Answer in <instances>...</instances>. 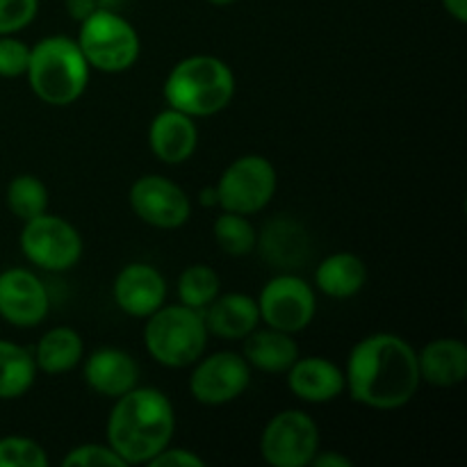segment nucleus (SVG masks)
I'll return each mask as SVG.
<instances>
[{
	"label": "nucleus",
	"mask_w": 467,
	"mask_h": 467,
	"mask_svg": "<svg viewBox=\"0 0 467 467\" xmlns=\"http://www.w3.org/2000/svg\"><path fill=\"white\" fill-rule=\"evenodd\" d=\"M276 187L278 176L274 164L265 155L249 153L240 155L223 169L214 192L219 208L251 217L272 203Z\"/></svg>",
	"instance_id": "nucleus-7"
},
{
	"label": "nucleus",
	"mask_w": 467,
	"mask_h": 467,
	"mask_svg": "<svg viewBox=\"0 0 467 467\" xmlns=\"http://www.w3.org/2000/svg\"><path fill=\"white\" fill-rule=\"evenodd\" d=\"M36 369L50 377L76 369L85 358V342L71 327H55L39 337L35 349Z\"/></svg>",
	"instance_id": "nucleus-23"
},
{
	"label": "nucleus",
	"mask_w": 467,
	"mask_h": 467,
	"mask_svg": "<svg viewBox=\"0 0 467 467\" xmlns=\"http://www.w3.org/2000/svg\"><path fill=\"white\" fill-rule=\"evenodd\" d=\"M203 315L190 306H160L144 324V347L150 358L169 369L192 368L208 347Z\"/></svg>",
	"instance_id": "nucleus-5"
},
{
	"label": "nucleus",
	"mask_w": 467,
	"mask_h": 467,
	"mask_svg": "<svg viewBox=\"0 0 467 467\" xmlns=\"http://www.w3.org/2000/svg\"><path fill=\"white\" fill-rule=\"evenodd\" d=\"M176 433V410L158 388L135 386L114 400L105 424L108 445L126 465H149Z\"/></svg>",
	"instance_id": "nucleus-2"
},
{
	"label": "nucleus",
	"mask_w": 467,
	"mask_h": 467,
	"mask_svg": "<svg viewBox=\"0 0 467 467\" xmlns=\"http://www.w3.org/2000/svg\"><path fill=\"white\" fill-rule=\"evenodd\" d=\"M418 349L395 333H372L356 342L345 365V390L360 406L397 410L420 390Z\"/></svg>",
	"instance_id": "nucleus-1"
},
{
	"label": "nucleus",
	"mask_w": 467,
	"mask_h": 467,
	"mask_svg": "<svg viewBox=\"0 0 467 467\" xmlns=\"http://www.w3.org/2000/svg\"><path fill=\"white\" fill-rule=\"evenodd\" d=\"M78 46L89 68L100 73H123L140 59L141 41L128 18L114 9L99 7L91 16L80 21Z\"/></svg>",
	"instance_id": "nucleus-6"
},
{
	"label": "nucleus",
	"mask_w": 467,
	"mask_h": 467,
	"mask_svg": "<svg viewBox=\"0 0 467 467\" xmlns=\"http://www.w3.org/2000/svg\"><path fill=\"white\" fill-rule=\"evenodd\" d=\"M5 199H7L9 213L21 219V222L48 213V187L41 178L32 176V173H18L16 178H12Z\"/></svg>",
	"instance_id": "nucleus-25"
},
{
	"label": "nucleus",
	"mask_w": 467,
	"mask_h": 467,
	"mask_svg": "<svg viewBox=\"0 0 467 467\" xmlns=\"http://www.w3.org/2000/svg\"><path fill=\"white\" fill-rule=\"evenodd\" d=\"M255 301H258L260 322L292 336L306 331L317 315L315 287L292 272L269 278Z\"/></svg>",
	"instance_id": "nucleus-10"
},
{
	"label": "nucleus",
	"mask_w": 467,
	"mask_h": 467,
	"mask_svg": "<svg viewBox=\"0 0 467 467\" xmlns=\"http://www.w3.org/2000/svg\"><path fill=\"white\" fill-rule=\"evenodd\" d=\"M205 461L196 451L185 450V447H164L149 467H203Z\"/></svg>",
	"instance_id": "nucleus-32"
},
{
	"label": "nucleus",
	"mask_w": 467,
	"mask_h": 467,
	"mask_svg": "<svg viewBox=\"0 0 467 467\" xmlns=\"http://www.w3.org/2000/svg\"><path fill=\"white\" fill-rule=\"evenodd\" d=\"M48 454L36 441L26 436L0 438V467H46Z\"/></svg>",
	"instance_id": "nucleus-28"
},
{
	"label": "nucleus",
	"mask_w": 467,
	"mask_h": 467,
	"mask_svg": "<svg viewBox=\"0 0 467 467\" xmlns=\"http://www.w3.org/2000/svg\"><path fill=\"white\" fill-rule=\"evenodd\" d=\"M310 465L313 467H351L354 465V461L345 454H337V451L319 450L317 454H315V459L310 461Z\"/></svg>",
	"instance_id": "nucleus-33"
},
{
	"label": "nucleus",
	"mask_w": 467,
	"mask_h": 467,
	"mask_svg": "<svg viewBox=\"0 0 467 467\" xmlns=\"http://www.w3.org/2000/svg\"><path fill=\"white\" fill-rule=\"evenodd\" d=\"M285 379L292 395L306 404H328L345 392V369L324 356H299Z\"/></svg>",
	"instance_id": "nucleus-16"
},
{
	"label": "nucleus",
	"mask_w": 467,
	"mask_h": 467,
	"mask_svg": "<svg viewBox=\"0 0 467 467\" xmlns=\"http://www.w3.org/2000/svg\"><path fill=\"white\" fill-rule=\"evenodd\" d=\"M235 73L214 55H190L173 64L162 85L167 108L194 119L213 117L235 99Z\"/></svg>",
	"instance_id": "nucleus-3"
},
{
	"label": "nucleus",
	"mask_w": 467,
	"mask_h": 467,
	"mask_svg": "<svg viewBox=\"0 0 467 467\" xmlns=\"http://www.w3.org/2000/svg\"><path fill=\"white\" fill-rule=\"evenodd\" d=\"M192 368L190 395L203 406L231 404L251 386V365L235 351L201 356Z\"/></svg>",
	"instance_id": "nucleus-11"
},
{
	"label": "nucleus",
	"mask_w": 467,
	"mask_h": 467,
	"mask_svg": "<svg viewBox=\"0 0 467 467\" xmlns=\"http://www.w3.org/2000/svg\"><path fill=\"white\" fill-rule=\"evenodd\" d=\"M199 203L205 205V208H210V205H217V192H214V187H203V190H201Z\"/></svg>",
	"instance_id": "nucleus-36"
},
{
	"label": "nucleus",
	"mask_w": 467,
	"mask_h": 467,
	"mask_svg": "<svg viewBox=\"0 0 467 467\" xmlns=\"http://www.w3.org/2000/svg\"><path fill=\"white\" fill-rule=\"evenodd\" d=\"M319 427L299 409L281 410L260 433V456L272 467H306L319 451Z\"/></svg>",
	"instance_id": "nucleus-9"
},
{
	"label": "nucleus",
	"mask_w": 467,
	"mask_h": 467,
	"mask_svg": "<svg viewBox=\"0 0 467 467\" xmlns=\"http://www.w3.org/2000/svg\"><path fill=\"white\" fill-rule=\"evenodd\" d=\"M219 287H222V281H219V274L213 267L203 263L190 265L178 276V301L182 306H190V308L203 313L210 301L219 295Z\"/></svg>",
	"instance_id": "nucleus-27"
},
{
	"label": "nucleus",
	"mask_w": 467,
	"mask_h": 467,
	"mask_svg": "<svg viewBox=\"0 0 467 467\" xmlns=\"http://www.w3.org/2000/svg\"><path fill=\"white\" fill-rule=\"evenodd\" d=\"M199 146V126L194 117L178 109L167 108L153 117L149 126V149L160 162L176 164L187 162Z\"/></svg>",
	"instance_id": "nucleus-17"
},
{
	"label": "nucleus",
	"mask_w": 467,
	"mask_h": 467,
	"mask_svg": "<svg viewBox=\"0 0 467 467\" xmlns=\"http://www.w3.org/2000/svg\"><path fill=\"white\" fill-rule=\"evenodd\" d=\"M89 64L71 36L50 35L30 46L26 78L41 103L53 108L76 103L89 85Z\"/></svg>",
	"instance_id": "nucleus-4"
},
{
	"label": "nucleus",
	"mask_w": 467,
	"mask_h": 467,
	"mask_svg": "<svg viewBox=\"0 0 467 467\" xmlns=\"http://www.w3.org/2000/svg\"><path fill=\"white\" fill-rule=\"evenodd\" d=\"M213 235L219 249L226 255H233V258H244V255L254 254L255 242H258V231L249 222V217L246 214L226 213V210L214 219Z\"/></svg>",
	"instance_id": "nucleus-26"
},
{
	"label": "nucleus",
	"mask_w": 467,
	"mask_h": 467,
	"mask_svg": "<svg viewBox=\"0 0 467 467\" xmlns=\"http://www.w3.org/2000/svg\"><path fill=\"white\" fill-rule=\"evenodd\" d=\"M242 356L251 368L267 374H285L299 358V345L295 336L278 328H255L244 337V351Z\"/></svg>",
	"instance_id": "nucleus-21"
},
{
	"label": "nucleus",
	"mask_w": 467,
	"mask_h": 467,
	"mask_svg": "<svg viewBox=\"0 0 467 467\" xmlns=\"http://www.w3.org/2000/svg\"><path fill=\"white\" fill-rule=\"evenodd\" d=\"M30 62V46L14 35L0 36V78L26 76Z\"/></svg>",
	"instance_id": "nucleus-31"
},
{
	"label": "nucleus",
	"mask_w": 467,
	"mask_h": 467,
	"mask_svg": "<svg viewBox=\"0 0 467 467\" xmlns=\"http://www.w3.org/2000/svg\"><path fill=\"white\" fill-rule=\"evenodd\" d=\"M368 281V267L363 258L349 251L327 255L315 269V287L328 299H351Z\"/></svg>",
	"instance_id": "nucleus-22"
},
{
	"label": "nucleus",
	"mask_w": 467,
	"mask_h": 467,
	"mask_svg": "<svg viewBox=\"0 0 467 467\" xmlns=\"http://www.w3.org/2000/svg\"><path fill=\"white\" fill-rule=\"evenodd\" d=\"M35 356L16 342L0 340V400H21L36 379Z\"/></svg>",
	"instance_id": "nucleus-24"
},
{
	"label": "nucleus",
	"mask_w": 467,
	"mask_h": 467,
	"mask_svg": "<svg viewBox=\"0 0 467 467\" xmlns=\"http://www.w3.org/2000/svg\"><path fill=\"white\" fill-rule=\"evenodd\" d=\"M422 383L436 388H454L467 377V345L459 337H438L418 351Z\"/></svg>",
	"instance_id": "nucleus-20"
},
{
	"label": "nucleus",
	"mask_w": 467,
	"mask_h": 467,
	"mask_svg": "<svg viewBox=\"0 0 467 467\" xmlns=\"http://www.w3.org/2000/svg\"><path fill=\"white\" fill-rule=\"evenodd\" d=\"M205 3H210L213 7H228V5H235L237 0H205Z\"/></svg>",
	"instance_id": "nucleus-37"
},
{
	"label": "nucleus",
	"mask_w": 467,
	"mask_h": 467,
	"mask_svg": "<svg viewBox=\"0 0 467 467\" xmlns=\"http://www.w3.org/2000/svg\"><path fill=\"white\" fill-rule=\"evenodd\" d=\"M112 299L128 317L146 319L167 301V281L153 265L130 263L114 278Z\"/></svg>",
	"instance_id": "nucleus-14"
},
{
	"label": "nucleus",
	"mask_w": 467,
	"mask_h": 467,
	"mask_svg": "<svg viewBox=\"0 0 467 467\" xmlns=\"http://www.w3.org/2000/svg\"><path fill=\"white\" fill-rule=\"evenodd\" d=\"M39 12V0H0V36L26 30Z\"/></svg>",
	"instance_id": "nucleus-30"
},
{
	"label": "nucleus",
	"mask_w": 467,
	"mask_h": 467,
	"mask_svg": "<svg viewBox=\"0 0 467 467\" xmlns=\"http://www.w3.org/2000/svg\"><path fill=\"white\" fill-rule=\"evenodd\" d=\"M64 467H128L108 442H85L62 459Z\"/></svg>",
	"instance_id": "nucleus-29"
},
{
	"label": "nucleus",
	"mask_w": 467,
	"mask_h": 467,
	"mask_svg": "<svg viewBox=\"0 0 467 467\" xmlns=\"http://www.w3.org/2000/svg\"><path fill=\"white\" fill-rule=\"evenodd\" d=\"M50 299L44 281L30 269L0 272V317L16 328H35L48 317Z\"/></svg>",
	"instance_id": "nucleus-13"
},
{
	"label": "nucleus",
	"mask_w": 467,
	"mask_h": 467,
	"mask_svg": "<svg viewBox=\"0 0 467 467\" xmlns=\"http://www.w3.org/2000/svg\"><path fill=\"white\" fill-rule=\"evenodd\" d=\"M445 12L454 18L456 23H467V0H441Z\"/></svg>",
	"instance_id": "nucleus-35"
},
{
	"label": "nucleus",
	"mask_w": 467,
	"mask_h": 467,
	"mask_svg": "<svg viewBox=\"0 0 467 467\" xmlns=\"http://www.w3.org/2000/svg\"><path fill=\"white\" fill-rule=\"evenodd\" d=\"M255 249L269 265L278 269H296L308 260L310 240L306 228L295 219H272L258 233Z\"/></svg>",
	"instance_id": "nucleus-19"
},
{
	"label": "nucleus",
	"mask_w": 467,
	"mask_h": 467,
	"mask_svg": "<svg viewBox=\"0 0 467 467\" xmlns=\"http://www.w3.org/2000/svg\"><path fill=\"white\" fill-rule=\"evenodd\" d=\"M99 9V3L96 0H67V12L71 14L73 21H85L87 16H91V14Z\"/></svg>",
	"instance_id": "nucleus-34"
},
{
	"label": "nucleus",
	"mask_w": 467,
	"mask_h": 467,
	"mask_svg": "<svg viewBox=\"0 0 467 467\" xmlns=\"http://www.w3.org/2000/svg\"><path fill=\"white\" fill-rule=\"evenodd\" d=\"M201 315L210 336L219 340H244L260 324L258 301L244 292L217 295Z\"/></svg>",
	"instance_id": "nucleus-18"
},
{
	"label": "nucleus",
	"mask_w": 467,
	"mask_h": 467,
	"mask_svg": "<svg viewBox=\"0 0 467 467\" xmlns=\"http://www.w3.org/2000/svg\"><path fill=\"white\" fill-rule=\"evenodd\" d=\"M130 210L137 219L160 231H176L192 217V199L178 182L146 173L128 192Z\"/></svg>",
	"instance_id": "nucleus-12"
},
{
	"label": "nucleus",
	"mask_w": 467,
	"mask_h": 467,
	"mask_svg": "<svg viewBox=\"0 0 467 467\" xmlns=\"http://www.w3.org/2000/svg\"><path fill=\"white\" fill-rule=\"evenodd\" d=\"M18 246L27 263L50 274L73 269L80 263L82 251H85L78 228L67 219L50 213L23 222Z\"/></svg>",
	"instance_id": "nucleus-8"
},
{
	"label": "nucleus",
	"mask_w": 467,
	"mask_h": 467,
	"mask_svg": "<svg viewBox=\"0 0 467 467\" xmlns=\"http://www.w3.org/2000/svg\"><path fill=\"white\" fill-rule=\"evenodd\" d=\"M82 379L91 392L117 400L140 386V365L128 351L117 347H100L85 358Z\"/></svg>",
	"instance_id": "nucleus-15"
}]
</instances>
